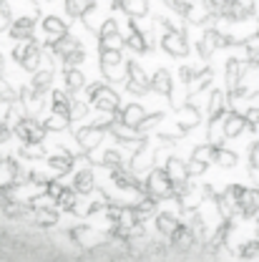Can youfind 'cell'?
<instances>
[{"label": "cell", "instance_id": "obj_4", "mask_svg": "<svg viewBox=\"0 0 259 262\" xmlns=\"http://www.w3.org/2000/svg\"><path fill=\"white\" fill-rule=\"evenodd\" d=\"M31 31H33V20H31V18H20V20L13 26V35H15V38L31 35Z\"/></svg>", "mask_w": 259, "mask_h": 262}, {"label": "cell", "instance_id": "obj_1", "mask_svg": "<svg viewBox=\"0 0 259 262\" xmlns=\"http://www.w3.org/2000/svg\"><path fill=\"white\" fill-rule=\"evenodd\" d=\"M116 8H124L129 15H146L149 3L146 0H116Z\"/></svg>", "mask_w": 259, "mask_h": 262}, {"label": "cell", "instance_id": "obj_3", "mask_svg": "<svg viewBox=\"0 0 259 262\" xmlns=\"http://www.w3.org/2000/svg\"><path fill=\"white\" fill-rule=\"evenodd\" d=\"M65 8L70 15H83L93 8V0H65Z\"/></svg>", "mask_w": 259, "mask_h": 262}, {"label": "cell", "instance_id": "obj_8", "mask_svg": "<svg viewBox=\"0 0 259 262\" xmlns=\"http://www.w3.org/2000/svg\"><path fill=\"white\" fill-rule=\"evenodd\" d=\"M156 89H159V91H169V76H166V73H159V76H156Z\"/></svg>", "mask_w": 259, "mask_h": 262}, {"label": "cell", "instance_id": "obj_6", "mask_svg": "<svg viewBox=\"0 0 259 262\" xmlns=\"http://www.w3.org/2000/svg\"><path fill=\"white\" fill-rule=\"evenodd\" d=\"M76 48H78V43H76L73 38H65V40L58 43V51H61V53H70V51H76Z\"/></svg>", "mask_w": 259, "mask_h": 262}, {"label": "cell", "instance_id": "obj_10", "mask_svg": "<svg viewBox=\"0 0 259 262\" xmlns=\"http://www.w3.org/2000/svg\"><path fill=\"white\" fill-rule=\"evenodd\" d=\"M68 81H70V86H81V81H83V78H81L78 73H70V76H68Z\"/></svg>", "mask_w": 259, "mask_h": 262}, {"label": "cell", "instance_id": "obj_5", "mask_svg": "<svg viewBox=\"0 0 259 262\" xmlns=\"http://www.w3.org/2000/svg\"><path fill=\"white\" fill-rule=\"evenodd\" d=\"M43 28H45L48 33H58V35H63L65 33V26L58 20V18H45V20H43Z\"/></svg>", "mask_w": 259, "mask_h": 262}, {"label": "cell", "instance_id": "obj_9", "mask_svg": "<svg viewBox=\"0 0 259 262\" xmlns=\"http://www.w3.org/2000/svg\"><path fill=\"white\" fill-rule=\"evenodd\" d=\"M129 43L133 46V48H136V51H144V40H141V35H131Z\"/></svg>", "mask_w": 259, "mask_h": 262}, {"label": "cell", "instance_id": "obj_7", "mask_svg": "<svg viewBox=\"0 0 259 262\" xmlns=\"http://www.w3.org/2000/svg\"><path fill=\"white\" fill-rule=\"evenodd\" d=\"M8 20H10V10H8V5L0 3V31L8 26Z\"/></svg>", "mask_w": 259, "mask_h": 262}, {"label": "cell", "instance_id": "obj_2", "mask_svg": "<svg viewBox=\"0 0 259 262\" xmlns=\"http://www.w3.org/2000/svg\"><path fill=\"white\" fill-rule=\"evenodd\" d=\"M166 31H169V35L163 38V46H166V48H169L171 53H176V56H181V53H186V46L181 43V38H179L176 33L171 31L169 26H166Z\"/></svg>", "mask_w": 259, "mask_h": 262}]
</instances>
